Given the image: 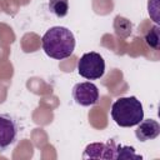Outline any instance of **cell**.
I'll return each mask as SVG.
<instances>
[{"mask_svg":"<svg viewBox=\"0 0 160 160\" xmlns=\"http://www.w3.org/2000/svg\"><path fill=\"white\" fill-rule=\"evenodd\" d=\"M41 45L48 56L62 60L72 55L75 49V38L68 28L52 26L44 34Z\"/></svg>","mask_w":160,"mask_h":160,"instance_id":"6da1fadb","label":"cell"},{"mask_svg":"<svg viewBox=\"0 0 160 160\" xmlns=\"http://www.w3.org/2000/svg\"><path fill=\"white\" fill-rule=\"evenodd\" d=\"M111 118L121 128H131L144 119V109L136 96L119 98L112 102Z\"/></svg>","mask_w":160,"mask_h":160,"instance_id":"7a4b0ae2","label":"cell"},{"mask_svg":"<svg viewBox=\"0 0 160 160\" xmlns=\"http://www.w3.org/2000/svg\"><path fill=\"white\" fill-rule=\"evenodd\" d=\"M82 158L90 159H142L141 155L135 152L132 146L118 145L114 140L108 142H92L89 144L82 154Z\"/></svg>","mask_w":160,"mask_h":160,"instance_id":"3957f363","label":"cell"},{"mask_svg":"<svg viewBox=\"0 0 160 160\" xmlns=\"http://www.w3.org/2000/svg\"><path fill=\"white\" fill-rule=\"evenodd\" d=\"M78 72L88 80L100 79L105 72L104 58L95 51L85 52L78 61Z\"/></svg>","mask_w":160,"mask_h":160,"instance_id":"277c9868","label":"cell"},{"mask_svg":"<svg viewBox=\"0 0 160 160\" xmlns=\"http://www.w3.org/2000/svg\"><path fill=\"white\" fill-rule=\"evenodd\" d=\"M72 99L76 104L81 106H91L95 105L99 100V90L98 86L90 81L79 82L72 88Z\"/></svg>","mask_w":160,"mask_h":160,"instance_id":"5b68a950","label":"cell"},{"mask_svg":"<svg viewBox=\"0 0 160 160\" xmlns=\"http://www.w3.org/2000/svg\"><path fill=\"white\" fill-rule=\"evenodd\" d=\"M18 122L9 114H0V150H6L18 140Z\"/></svg>","mask_w":160,"mask_h":160,"instance_id":"8992f818","label":"cell"},{"mask_svg":"<svg viewBox=\"0 0 160 160\" xmlns=\"http://www.w3.org/2000/svg\"><path fill=\"white\" fill-rule=\"evenodd\" d=\"M160 134V125L154 119H142L135 130V136L139 141L154 140Z\"/></svg>","mask_w":160,"mask_h":160,"instance_id":"52a82bcc","label":"cell"},{"mask_svg":"<svg viewBox=\"0 0 160 160\" xmlns=\"http://www.w3.org/2000/svg\"><path fill=\"white\" fill-rule=\"evenodd\" d=\"M114 30H115V34L118 36H120V38H128L131 34L132 25H131L130 20H128L124 16L118 15L115 18V20H114Z\"/></svg>","mask_w":160,"mask_h":160,"instance_id":"ba28073f","label":"cell"},{"mask_svg":"<svg viewBox=\"0 0 160 160\" xmlns=\"http://www.w3.org/2000/svg\"><path fill=\"white\" fill-rule=\"evenodd\" d=\"M49 10L58 18H64L69 11L68 0H49Z\"/></svg>","mask_w":160,"mask_h":160,"instance_id":"9c48e42d","label":"cell"},{"mask_svg":"<svg viewBox=\"0 0 160 160\" xmlns=\"http://www.w3.org/2000/svg\"><path fill=\"white\" fill-rule=\"evenodd\" d=\"M160 28L159 25H155L152 26L145 35V42L154 50H159L160 48Z\"/></svg>","mask_w":160,"mask_h":160,"instance_id":"30bf717a","label":"cell"},{"mask_svg":"<svg viewBox=\"0 0 160 160\" xmlns=\"http://www.w3.org/2000/svg\"><path fill=\"white\" fill-rule=\"evenodd\" d=\"M149 5H148V9H149V15H151V18L154 19L155 22H158V11H159V6H158V0H149Z\"/></svg>","mask_w":160,"mask_h":160,"instance_id":"8fae6325","label":"cell"}]
</instances>
